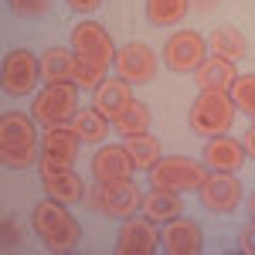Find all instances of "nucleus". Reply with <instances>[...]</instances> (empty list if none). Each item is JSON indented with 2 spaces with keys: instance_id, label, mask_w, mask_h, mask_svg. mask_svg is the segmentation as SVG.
I'll return each mask as SVG.
<instances>
[{
  "instance_id": "nucleus-1",
  "label": "nucleus",
  "mask_w": 255,
  "mask_h": 255,
  "mask_svg": "<svg viewBox=\"0 0 255 255\" xmlns=\"http://www.w3.org/2000/svg\"><path fill=\"white\" fill-rule=\"evenodd\" d=\"M41 160L38 119L27 113H3L0 116V163L7 170H27Z\"/></svg>"
},
{
  "instance_id": "nucleus-2",
  "label": "nucleus",
  "mask_w": 255,
  "mask_h": 255,
  "mask_svg": "<svg viewBox=\"0 0 255 255\" xmlns=\"http://www.w3.org/2000/svg\"><path fill=\"white\" fill-rule=\"evenodd\" d=\"M31 225H34V235L44 242L48 252H75L82 242V225L72 218L68 204H61L55 197H44L34 204Z\"/></svg>"
},
{
  "instance_id": "nucleus-3",
  "label": "nucleus",
  "mask_w": 255,
  "mask_h": 255,
  "mask_svg": "<svg viewBox=\"0 0 255 255\" xmlns=\"http://www.w3.org/2000/svg\"><path fill=\"white\" fill-rule=\"evenodd\" d=\"M238 116V106L232 92H215V89H204L197 92L194 106L187 113V126L194 136H221L232 129V123Z\"/></svg>"
},
{
  "instance_id": "nucleus-4",
  "label": "nucleus",
  "mask_w": 255,
  "mask_h": 255,
  "mask_svg": "<svg viewBox=\"0 0 255 255\" xmlns=\"http://www.w3.org/2000/svg\"><path fill=\"white\" fill-rule=\"evenodd\" d=\"M79 146H82V139L72 129V123H65V126H44V133H41V160H38L41 180L68 174L75 157H79Z\"/></svg>"
},
{
  "instance_id": "nucleus-5",
  "label": "nucleus",
  "mask_w": 255,
  "mask_h": 255,
  "mask_svg": "<svg viewBox=\"0 0 255 255\" xmlns=\"http://www.w3.org/2000/svg\"><path fill=\"white\" fill-rule=\"evenodd\" d=\"M79 113V85L75 82H48L38 89V96L31 102V116L38 119V126H65Z\"/></svg>"
},
{
  "instance_id": "nucleus-6",
  "label": "nucleus",
  "mask_w": 255,
  "mask_h": 255,
  "mask_svg": "<svg viewBox=\"0 0 255 255\" xmlns=\"http://www.w3.org/2000/svg\"><path fill=\"white\" fill-rule=\"evenodd\" d=\"M85 204L102 218H129L143 204V194L133 180H96V187L85 191Z\"/></svg>"
},
{
  "instance_id": "nucleus-7",
  "label": "nucleus",
  "mask_w": 255,
  "mask_h": 255,
  "mask_svg": "<svg viewBox=\"0 0 255 255\" xmlns=\"http://www.w3.org/2000/svg\"><path fill=\"white\" fill-rule=\"evenodd\" d=\"M208 177V163L194 157H160L150 167V187H163V191H197Z\"/></svg>"
},
{
  "instance_id": "nucleus-8",
  "label": "nucleus",
  "mask_w": 255,
  "mask_h": 255,
  "mask_svg": "<svg viewBox=\"0 0 255 255\" xmlns=\"http://www.w3.org/2000/svg\"><path fill=\"white\" fill-rule=\"evenodd\" d=\"M38 79L41 75V58L38 55H31L27 48H14V51H7L3 55V68H0V85H3V92L7 96H31L34 89H38Z\"/></svg>"
},
{
  "instance_id": "nucleus-9",
  "label": "nucleus",
  "mask_w": 255,
  "mask_h": 255,
  "mask_svg": "<svg viewBox=\"0 0 255 255\" xmlns=\"http://www.w3.org/2000/svg\"><path fill=\"white\" fill-rule=\"evenodd\" d=\"M72 51H75L79 58L99 65V68H113L119 48L113 44L109 31H106L99 20H79V24L72 27Z\"/></svg>"
},
{
  "instance_id": "nucleus-10",
  "label": "nucleus",
  "mask_w": 255,
  "mask_h": 255,
  "mask_svg": "<svg viewBox=\"0 0 255 255\" xmlns=\"http://www.w3.org/2000/svg\"><path fill=\"white\" fill-rule=\"evenodd\" d=\"M204 58H208V38H201L197 31H174L163 44V65L177 75H194Z\"/></svg>"
},
{
  "instance_id": "nucleus-11",
  "label": "nucleus",
  "mask_w": 255,
  "mask_h": 255,
  "mask_svg": "<svg viewBox=\"0 0 255 255\" xmlns=\"http://www.w3.org/2000/svg\"><path fill=\"white\" fill-rule=\"evenodd\" d=\"M160 249V232L146 215L123 218L116 235V255H153Z\"/></svg>"
},
{
  "instance_id": "nucleus-12",
  "label": "nucleus",
  "mask_w": 255,
  "mask_h": 255,
  "mask_svg": "<svg viewBox=\"0 0 255 255\" xmlns=\"http://www.w3.org/2000/svg\"><path fill=\"white\" fill-rule=\"evenodd\" d=\"M197 197L208 211L215 215H228L235 211L238 201H242V184H238L235 174H225V170H211L204 177V184L197 187Z\"/></svg>"
},
{
  "instance_id": "nucleus-13",
  "label": "nucleus",
  "mask_w": 255,
  "mask_h": 255,
  "mask_svg": "<svg viewBox=\"0 0 255 255\" xmlns=\"http://www.w3.org/2000/svg\"><path fill=\"white\" fill-rule=\"evenodd\" d=\"M113 68H116L119 79H126L129 85H143V82H153V75H157V55H153V48L129 41L116 51Z\"/></svg>"
},
{
  "instance_id": "nucleus-14",
  "label": "nucleus",
  "mask_w": 255,
  "mask_h": 255,
  "mask_svg": "<svg viewBox=\"0 0 255 255\" xmlns=\"http://www.w3.org/2000/svg\"><path fill=\"white\" fill-rule=\"evenodd\" d=\"M160 245L170 255H197L204 249L201 225L191 221V218H174V221L160 225Z\"/></svg>"
},
{
  "instance_id": "nucleus-15",
  "label": "nucleus",
  "mask_w": 255,
  "mask_h": 255,
  "mask_svg": "<svg viewBox=\"0 0 255 255\" xmlns=\"http://www.w3.org/2000/svg\"><path fill=\"white\" fill-rule=\"evenodd\" d=\"M133 174H136V163L123 143H109V146L96 150V157H92V177L96 180H133Z\"/></svg>"
},
{
  "instance_id": "nucleus-16",
  "label": "nucleus",
  "mask_w": 255,
  "mask_h": 255,
  "mask_svg": "<svg viewBox=\"0 0 255 255\" xmlns=\"http://www.w3.org/2000/svg\"><path fill=\"white\" fill-rule=\"evenodd\" d=\"M235 79H238L235 61L225 58V55H208V58L201 61V68L194 72L197 92H204V89H215V92H232Z\"/></svg>"
},
{
  "instance_id": "nucleus-17",
  "label": "nucleus",
  "mask_w": 255,
  "mask_h": 255,
  "mask_svg": "<svg viewBox=\"0 0 255 255\" xmlns=\"http://www.w3.org/2000/svg\"><path fill=\"white\" fill-rule=\"evenodd\" d=\"M245 160H249V153H245L242 139H232V136H225V133H221V136H211L208 146H204V163H208L211 170L235 174Z\"/></svg>"
},
{
  "instance_id": "nucleus-18",
  "label": "nucleus",
  "mask_w": 255,
  "mask_h": 255,
  "mask_svg": "<svg viewBox=\"0 0 255 255\" xmlns=\"http://www.w3.org/2000/svg\"><path fill=\"white\" fill-rule=\"evenodd\" d=\"M139 211L150 218L153 225H167V221H174V218L184 215V201L177 191H163V187H150L146 194H143V204H139Z\"/></svg>"
},
{
  "instance_id": "nucleus-19",
  "label": "nucleus",
  "mask_w": 255,
  "mask_h": 255,
  "mask_svg": "<svg viewBox=\"0 0 255 255\" xmlns=\"http://www.w3.org/2000/svg\"><path fill=\"white\" fill-rule=\"evenodd\" d=\"M109 126H113V119L106 116L99 106H89V109H79L75 119H72V129L79 133L82 143H89V146H99L102 139L109 136Z\"/></svg>"
},
{
  "instance_id": "nucleus-20",
  "label": "nucleus",
  "mask_w": 255,
  "mask_h": 255,
  "mask_svg": "<svg viewBox=\"0 0 255 255\" xmlns=\"http://www.w3.org/2000/svg\"><path fill=\"white\" fill-rule=\"evenodd\" d=\"M133 102V92H129V82L126 79H102V85L96 89V106L106 113L109 119H116L126 106Z\"/></svg>"
},
{
  "instance_id": "nucleus-21",
  "label": "nucleus",
  "mask_w": 255,
  "mask_h": 255,
  "mask_svg": "<svg viewBox=\"0 0 255 255\" xmlns=\"http://www.w3.org/2000/svg\"><path fill=\"white\" fill-rule=\"evenodd\" d=\"M75 65H79V55L72 48H48L41 55V75L44 82H72Z\"/></svg>"
},
{
  "instance_id": "nucleus-22",
  "label": "nucleus",
  "mask_w": 255,
  "mask_h": 255,
  "mask_svg": "<svg viewBox=\"0 0 255 255\" xmlns=\"http://www.w3.org/2000/svg\"><path fill=\"white\" fill-rule=\"evenodd\" d=\"M44 194L72 208V204L85 201V180H82L75 170H68V174H58V177H48V180H44Z\"/></svg>"
},
{
  "instance_id": "nucleus-23",
  "label": "nucleus",
  "mask_w": 255,
  "mask_h": 255,
  "mask_svg": "<svg viewBox=\"0 0 255 255\" xmlns=\"http://www.w3.org/2000/svg\"><path fill=\"white\" fill-rule=\"evenodd\" d=\"M208 48L215 55H225V58H232V61L249 55V41H245V34L238 27H215L211 38H208Z\"/></svg>"
},
{
  "instance_id": "nucleus-24",
  "label": "nucleus",
  "mask_w": 255,
  "mask_h": 255,
  "mask_svg": "<svg viewBox=\"0 0 255 255\" xmlns=\"http://www.w3.org/2000/svg\"><path fill=\"white\" fill-rule=\"evenodd\" d=\"M191 0H146V20L153 27H174L187 17Z\"/></svg>"
},
{
  "instance_id": "nucleus-25",
  "label": "nucleus",
  "mask_w": 255,
  "mask_h": 255,
  "mask_svg": "<svg viewBox=\"0 0 255 255\" xmlns=\"http://www.w3.org/2000/svg\"><path fill=\"white\" fill-rule=\"evenodd\" d=\"M123 146L129 150V157L136 163V170H146L150 174V167L160 160V139L150 136V133H133V136L123 139Z\"/></svg>"
},
{
  "instance_id": "nucleus-26",
  "label": "nucleus",
  "mask_w": 255,
  "mask_h": 255,
  "mask_svg": "<svg viewBox=\"0 0 255 255\" xmlns=\"http://www.w3.org/2000/svg\"><path fill=\"white\" fill-rule=\"evenodd\" d=\"M150 123H153V116H150V109H146V102H129L123 113H119L116 119H113V126H116L123 136H133V133H150Z\"/></svg>"
},
{
  "instance_id": "nucleus-27",
  "label": "nucleus",
  "mask_w": 255,
  "mask_h": 255,
  "mask_svg": "<svg viewBox=\"0 0 255 255\" xmlns=\"http://www.w3.org/2000/svg\"><path fill=\"white\" fill-rule=\"evenodd\" d=\"M232 99H235L238 113H245L255 123V75H238L232 85Z\"/></svg>"
},
{
  "instance_id": "nucleus-28",
  "label": "nucleus",
  "mask_w": 255,
  "mask_h": 255,
  "mask_svg": "<svg viewBox=\"0 0 255 255\" xmlns=\"http://www.w3.org/2000/svg\"><path fill=\"white\" fill-rule=\"evenodd\" d=\"M102 79H106V68H99V65H92V61L79 58V65H75V79H72L79 89H99Z\"/></svg>"
},
{
  "instance_id": "nucleus-29",
  "label": "nucleus",
  "mask_w": 255,
  "mask_h": 255,
  "mask_svg": "<svg viewBox=\"0 0 255 255\" xmlns=\"http://www.w3.org/2000/svg\"><path fill=\"white\" fill-rule=\"evenodd\" d=\"M7 7L17 17H41L51 10V0H7Z\"/></svg>"
},
{
  "instance_id": "nucleus-30",
  "label": "nucleus",
  "mask_w": 255,
  "mask_h": 255,
  "mask_svg": "<svg viewBox=\"0 0 255 255\" xmlns=\"http://www.w3.org/2000/svg\"><path fill=\"white\" fill-rule=\"evenodd\" d=\"M20 249V228L14 218H3V252H17Z\"/></svg>"
},
{
  "instance_id": "nucleus-31",
  "label": "nucleus",
  "mask_w": 255,
  "mask_h": 255,
  "mask_svg": "<svg viewBox=\"0 0 255 255\" xmlns=\"http://www.w3.org/2000/svg\"><path fill=\"white\" fill-rule=\"evenodd\" d=\"M238 249L245 255H255V218L242 228V235H238Z\"/></svg>"
},
{
  "instance_id": "nucleus-32",
  "label": "nucleus",
  "mask_w": 255,
  "mask_h": 255,
  "mask_svg": "<svg viewBox=\"0 0 255 255\" xmlns=\"http://www.w3.org/2000/svg\"><path fill=\"white\" fill-rule=\"evenodd\" d=\"M99 3H102V0H68V7H72L75 14H92Z\"/></svg>"
},
{
  "instance_id": "nucleus-33",
  "label": "nucleus",
  "mask_w": 255,
  "mask_h": 255,
  "mask_svg": "<svg viewBox=\"0 0 255 255\" xmlns=\"http://www.w3.org/2000/svg\"><path fill=\"white\" fill-rule=\"evenodd\" d=\"M242 146H245V153H249V160H255V123L245 129V136H242Z\"/></svg>"
},
{
  "instance_id": "nucleus-34",
  "label": "nucleus",
  "mask_w": 255,
  "mask_h": 255,
  "mask_svg": "<svg viewBox=\"0 0 255 255\" xmlns=\"http://www.w3.org/2000/svg\"><path fill=\"white\" fill-rule=\"evenodd\" d=\"M197 7H204V10H211V7H215V0H194Z\"/></svg>"
},
{
  "instance_id": "nucleus-35",
  "label": "nucleus",
  "mask_w": 255,
  "mask_h": 255,
  "mask_svg": "<svg viewBox=\"0 0 255 255\" xmlns=\"http://www.w3.org/2000/svg\"><path fill=\"white\" fill-rule=\"evenodd\" d=\"M249 215L255 218V191H252V197H249Z\"/></svg>"
}]
</instances>
